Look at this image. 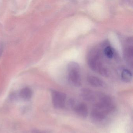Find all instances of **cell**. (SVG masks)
Segmentation results:
<instances>
[{"mask_svg":"<svg viewBox=\"0 0 133 133\" xmlns=\"http://www.w3.org/2000/svg\"><path fill=\"white\" fill-rule=\"evenodd\" d=\"M88 63L94 71L104 76L108 75V71L101 61V54L98 50L94 49L91 51L88 57Z\"/></svg>","mask_w":133,"mask_h":133,"instance_id":"cell-1","label":"cell"},{"mask_svg":"<svg viewBox=\"0 0 133 133\" xmlns=\"http://www.w3.org/2000/svg\"><path fill=\"white\" fill-rule=\"evenodd\" d=\"M68 77L69 82L72 85L78 87L81 84L80 67L79 64L75 62H70L67 66Z\"/></svg>","mask_w":133,"mask_h":133,"instance_id":"cell-2","label":"cell"},{"mask_svg":"<svg viewBox=\"0 0 133 133\" xmlns=\"http://www.w3.org/2000/svg\"><path fill=\"white\" fill-rule=\"evenodd\" d=\"M98 96V102L95 104L94 108L102 110L107 114L114 110L115 105L110 96L103 94H99Z\"/></svg>","mask_w":133,"mask_h":133,"instance_id":"cell-3","label":"cell"},{"mask_svg":"<svg viewBox=\"0 0 133 133\" xmlns=\"http://www.w3.org/2000/svg\"><path fill=\"white\" fill-rule=\"evenodd\" d=\"M52 102L54 107L56 109H61L64 107L66 100L65 93L56 90L51 91Z\"/></svg>","mask_w":133,"mask_h":133,"instance_id":"cell-4","label":"cell"},{"mask_svg":"<svg viewBox=\"0 0 133 133\" xmlns=\"http://www.w3.org/2000/svg\"><path fill=\"white\" fill-rule=\"evenodd\" d=\"M70 104L74 111L79 116L85 117L88 116V109L87 105L84 103L72 101Z\"/></svg>","mask_w":133,"mask_h":133,"instance_id":"cell-5","label":"cell"},{"mask_svg":"<svg viewBox=\"0 0 133 133\" xmlns=\"http://www.w3.org/2000/svg\"><path fill=\"white\" fill-rule=\"evenodd\" d=\"M107 114L102 110L94 108L91 113V117L93 121L96 122H101L106 118Z\"/></svg>","mask_w":133,"mask_h":133,"instance_id":"cell-6","label":"cell"},{"mask_svg":"<svg viewBox=\"0 0 133 133\" xmlns=\"http://www.w3.org/2000/svg\"><path fill=\"white\" fill-rule=\"evenodd\" d=\"M81 95L82 98L86 101H94L95 99V93L88 89H83L81 91Z\"/></svg>","mask_w":133,"mask_h":133,"instance_id":"cell-7","label":"cell"},{"mask_svg":"<svg viewBox=\"0 0 133 133\" xmlns=\"http://www.w3.org/2000/svg\"><path fill=\"white\" fill-rule=\"evenodd\" d=\"M87 81L88 83L93 87H101L104 84L103 81L100 78L92 75L88 76Z\"/></svg>","mask_w":133,"mask_h":133,"instance_id":"cell-8","label":"cell"},{"mask_svg":"<svg viewBox=\"0 0 133 133\" xmlns=\"http://www.w3.org/2000/svg\"><path fill=\"white\" fill-rule=\"evenodd\" d=\"M20 96L21 98L23 100L29 101L32 97V91L29 88L27 87L24 88L20 91Z\"/></svg>","mask_w":133,"mask_h":133,"instance_id":"cell-9","label":"cell"},{"mask_svg":"<svg viewBox=\"0 0 133 133\" xmlns=\"http://www.w3.org/2000/svg\"><path fill=\"white\" fill-rule=\"evenodd\" d=\"M133 50L132 46H128L124 49V57L127 62L130 64L133 63Z\"/></svg>","mask_w":133,"mask_h":133,"instance_id":"cell-10","label":"cell"},{"mask_svg":"<svg viewBox=\"0 0 133 133\" xmlns=\"http://www.w3.org/2000/svg\"><path fill=\"white\" fill-rule=\"evenodd\" d=\"M121 77L124 82L126 83L130 82L132 80V74L128 70H124L121 73Z\"/></svg>","mask_w":133,"mask_h":133,"instance_id":"cell-11","label":"cell"},{"mask_svg":"<svg viewBox=\"0 0 133 133\" xmlns=\"http://www.w3.org/2000/svg\"><path fill=\"white\" fill-rule=\"evenodd\" d=\"M104 54L105 56L111 59L114 56V51L112 48L110 46H107L104 50Z\"/></svg>","mask_w":133,"mask_h":133,"instance_id":"cell-12","label":"cell"}]
</instances>
